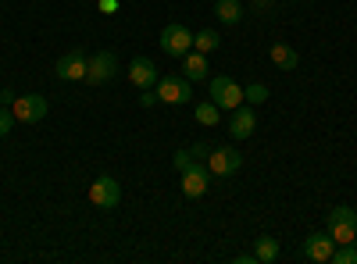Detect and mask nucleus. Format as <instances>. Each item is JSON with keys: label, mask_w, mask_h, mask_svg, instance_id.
Masks as SVG:
<instances>
[{"label": "nucleus", "mask_w": 357, "mask_h": 264, "mask_svg": "<svg viewBox=\"0 0 357 264\" xmlns=\"http://www.w3.org/2000/svg\"><path fill=\"white\" fill-rule=\"evenodd\" d=\"M11 114H15V122L33 125V122L47 118V100H43L40 93H25V97H15V104H11Z\"/></svg>", "instance_id": "obj_7"}, {"label": "nucleus", "mask_w": 357, "mask_h": 264, "mask_svg": "<svg viewBox=\"0 0 357 264\" xmlns=\"http://www.w3.org/2000/svg\"><path fill=\"white\" fill-rule=\"evenodd\" d=\"M97 8H100V15H114L118 11V0H100Z\"/></svg>", "instance_id": "obj_26"}, {"label": "nucleus", "mask_w": 357, "mask_h": 264, "mask_svg": "<svg viewBox=\"0 0 357 264\" xmlns=\"http://www.w3.org/2000/svg\"><path fill=\"white\" fill-rule=\"evenodd\" d=\"M215 15H218L225 25H236V22L243 18V4H240V0H218V4H215Z\"/></svg>", "instance_id": "obj_16"}, {"label": "nucleus", "mask_w": 357, "mask_h": 264, "mask_svg": "<svg viewBox=\"0 0 357 264\" xmlns=\"http://www.w3.org/2000/svg\"><path fill=\"white\" fill-rule=\"evenodd\" d=\"M197 157H193V150H178L175 157H172V164H175V171H186L190 164H193Z\"/></svg>", "instance_id": "obj_23"}, {"label": "nucleus", "mask_w": 357, "mask_h": 264, "mask_svg": "<svg viewBox=\"0 0 357 264\" xmlns=\"http://www.w3.org/2000/svg\"><path fill=\"white\" fill-rule=\"evenodd\" d=\"M254 257H257V264H272V261H279V240L261 236V240L254 243Z\"/></svg>", "instance_id": "obj_15"}, {"label": "nucleus", "mask_w": 357, "mask_h": 264, "mask_svg": "<svg viewBox=\"0 0 357 264\" xmlns=\"http://www.w3.org/2000/svg\"><path fill=\"white\" fill-rule=\"evenodd\" d=\"M11 125H15V114H11V107L0 104V136H8V132H11Z\"/></svg>", "instance_id": "obj_24"}, {"label": "nucleus", "mask_w": 357, "mask_h": 264, "mask_svg": "<svg viewBox=\"0 0 357 264\" xmlns=\"http://www.w3.org/2000/svg\"><path fill=\"white\" fill-rule=\"evenodd\" d=\"M154 90H158L161 104H186V100L193 97L190 79H186V75H161Z\"/></svg>", "instance_id": "obj_5"}, {"label": "nucleus", "mask_w": 357, "mask_h": 264, "mask_svg": "<svg viewBox=\"0 0 357 264\" xmlns=\"http://www.w3.org/2000/svg\"><path fill=\"white\" fill-rule=\"evenodd\" d=\"M178 186H183V193H186L190 200H197V196L207 193V186H211V171H207V164L193 161L186 171H178Z\"/></svg>", "instance_id": "obj_6"}, {"label": "nucleus", "mask_w": 357, "mask_h": 264, "mask_svg": "<svg viewBox=\"0 0 357 264\" xmlns=\"http://www.w3.org/2000/svg\"><path fill=\"white\" fill-rule=\"evenodd\" d=\"M158 43H161V50H165L168 57H186V54L193 50V33H190L183 22H172V25L161 29Z\"/></svg>", "instance_id": "obj_2"}, {"label": "nucleus", "mask_w": 357, "mask_h": 264, "mask_svg": "<svg viewBox=\"0 0 357 264\" xmlns=\"http://www.w3.org/2000/svg\"><path fill=\"white\" fill-rule=\"evenodd\" d=\"M243 164V157L236 154V146H211V154H207V171L215 175V179H229L236 175Z\"/></svg>", "instance_id": "obj_3"}, {"label": "nucleus", "mask_w": 357, "mask_h": 264, "mask_svg": "<svg viewBox=\"0 0 357 264\" xmlns=\"http://www.w3.org/2000/svg\"><path fill=\"white\" fill-rule=\"evenodd\" d=\"M325 225H357V211H354V208H347V203H340V208H333V211H329Z\"/></svg>", "instance_id": "obj_19"}, {"label": "nucleus", "mask_w": 357, "mask_h": 264, "mask_svg": "<svg viewBox=\"0 0 357 264\" xmlns=\"http://www.w3.org/2000/svg\"><path fill=\"white\" fill-rule=\"evenodd\" d=\"M129 82L136 86V90H154V86H158V68H154V61H146V57H132V61H129Z\"/></svg>", "instance_id": "obj_11"}, {"label": "nucleus", "mask_w": 357, "mask_h": 264, "mask_svg": "<svg viewBox=\"0 0 357 264\" xmlns=\"http://www.w3.org/2000/svg\"><path fill=\"white\" fill-rule=\"evenodd\" d=\"M236 264H257V257L254 254H240V257H236Z\"/></svg>", "instance_id": "obj_29"}, {"label": "nucleus", "mask_w": 357, "mask_h": 264, "mask_svg": "<svg viewBox=\"0 0 357 264\" xmlns=\"http://www.w3.org/2000/svg\"><path fill=\"white\" fill-rule=\"evenodd\" d=\"M218 47H222V36L215 33V29H200V33H193V50L211 54V50H218Z\"/></svg>", "instance_id": "obj_17"}, {"label": "nucleus", "mask_w": 357, "mask_h": 264, "mask_svg": "<svg viewBox=\"0 0 357 264\" xmlns=\"http://www.w3.org/2000/svg\"><path fill=\"white\" fill-rule=\"evenodd\" d=\"M114 75H118V57H114L111 50H97L93 57H89V68H86V82L100 86V82H111Z\"/></svg>", "instance_id": "obj_8"}, {"label": "nucleus", "mask_w": 357, "mask_h": 264, "mask_svg": "<svg viewBox=\"0 0 357 264\" xmlns=\"http://www.w3.org/2000/svg\"><path fill=\"white\" fill-rule=\"evenodd\" d=\"M86 68H89V57L82 50H68L61 61H57V79L61 82H86Z\"/></svg>", "instance_id": "obj_9"}, {"label": "nucleus", "mask_w": 357, "mask_h": 264, "mask_svg": "<svg viewBox=\"0 0 357 264\" xmlns=\"http://www.w3.org/2000/svg\"><path fill=\"white\" fill-rule=\"evenodd\" d=\"M207 154H211V146H193V157L197 161H207Z\"/></svg>", "instance_id": "obj_27"}, {"label": "nucleus", "mask_w": 357, "mask_h": 264, "mask_svg": "<svg viewBox=\"0 0 357 264\" xmlns=\"http://www.w3.org/2000/svg\"><path fill=\"white\" fill-rule=\"evenodd\" d=\"M158 104H161L158 90H139V107H158Z\"/></svg>", "instance_id": "obj_25"}, {"label": "nucleus", "mask_w": 357, "mask_h": 264, "mask_svg": "<svg viewBox=\"0 0 357 264\" xmlns=\"http://www.w3.org/2000/svg\"><path fill=\"white\" fill-rule=\"evenodd\" d=\"M0 104L11 107V104H15V93H11V90H0Z\"/></svg>", "instance_id": "obj_28"}, {"label": "nucleus", "mask_w": 357, "mask_h": 264, "mask_svg": "<svg viewBox=\"0 0 357 264\" xmlns=\"http://www.w3.org/2000/svg\"><path fill=\"white\" fill-rule=\"evenodd\" d=\"M264 100H268V86H264V82H250V86H243V104L261 107Z\"/></svg>", "instance_id": "obj_20"}, {"label": "nucleus", "mask_w": 357, "mask_h": 264, "mask_svg": "<svg viewBox=\"0 0 357 264\" xmlns=\"http://www.w3.org/2000/svg\"><path fill=\"white\" fill-rule=\"evenodd\" d=\"M254 129H257V114H254V107H250V104H240V107L232 111V118H229V132H232V139H250Z\"/></svg>", "instance_id": "obj_12"}, {"label": "nucleus", "mask_w": 357, "mask_h": 264, "mask_svg": "<svg viewBox=\"0 0 357 264\" xmlns=\"http://www.w3.org/2000/svg\"><path fill=\"white\" fill-rule=\"evenodd\" d=\"M329 236L336 240V247L340 243H354L357 240V225H329Z\"/></svg>", "instance_id": "obj_22"}, {"label": "nucleus", "mask_w": 357, "mask_h": 264, "mask_svg": "<svg viewBox=\"0 0 357 264\" xmlns=\"http://www.w3.org/2000/svg\"><path fill=\"white\" fill-rule=\"evenodd\" d=\"M264 4H272V0H257V8H264Z\"/></svg>", "instance_id": "obj_30"}, {"label": "nucleus", "mask_w": 357, "mask_h": 264, "mask_svg": "<svg viewBox=\"0 0 357 264\" xmlns=\"http://www.w3.org/2000/svg\"><path fill=\"white\" fill-rule=\"evenodd\" d=\"M333 250H336V240L329 236V232H314V236L304 240V257L314 261V264H329Z\"/></svg>", "instance_id": "obj_10"}, {"label": "nucleus", "mask_w": 357, "mask_h": 264, "mask_svg": "<svg viewBox=\"0 0 357 264\" xmlns=\"http://www.w3.org/2000/svg\"><path fill=\"white\" fill-rule=\"evenodd\" d=\"M183 61V75L190 79V82H200V79H207V54H200V50H190L186 57H178Z\"/></svg>", "instance_id": "obj_13"}, {"label": "nucleus", "mask_w": 357, "mask_h": 264, "mask_svg": "<svg viewBox=\"0 0 357 264\" xmlns=\"http://www.w3.org/2000/svg\"><path fill=\"white\" fill-rule=\"evenodd\" d=\"M207 93H211V100L222 107V111H236L243 104V86L229 79V75H215L211 82H207Z\"/></svg>", "instance_id": "obj_1"}, {"label": "nucleus", "mask_w": 357, "mask_h": 264, "mask_svg": "<svg viewBox=\"0 0 357 264\" xmlns=\"http://www.w3.org/2000/svg\"><path fill=\"white\" fill-rule=\"evenodd\" d=\"M193 118H197L200 125H218L222 107H218L215 100H204V104H197V107H193Z\"/></svg>", "instance_id": "obj_18"}, {"label": "nucleus", "mask_w": 357, "mask_h": 264, "mask_svg": "<svg viewBox=\"0 0 357 264\" xmlns=\"http://www.w3.org/2000/svg\"><path fill=\"white\" fill-rule=\"evenodd\" d=\"M272 65L279 72H293L296 65H301V54H296L289 43H272Z\"/></svg>", "instance_id": "obj_14"}, {"label": "nucleus", "mask_w": 357, "mask_h": 264, "mask_svg": "<svg viewBox=\"0 0 357 264\" xmlns=\"http://www.w3.org/2000/svg\"><path fill=\"white\" fill-rule=\"evenodd\" d=\"M89 200H93V208H100V211H114L118 203H122V186H118L111 175H100V179L89 186Z\"/></svg>", "instance_id": "obj_4"}, {"label": "nucleus", "mask_w": 357, "mask_h": 264, "mask_svg": "<svg viewBox=\"0 0 357 264\" xmlns=\"http://www.w3.org/2000/svg\"><path fill=\"white\" fill-rule=\"evenodd\" d=\"M329 264H357V247L354 243H340L333 250V261Z\"/></svg>", "instance_id": "obj_21"}]
</instances>
